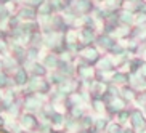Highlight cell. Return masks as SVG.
Listing matches in <instances>:
<instances>
[{
	"label": "cell",
	"instance_id": "obj_1",
	"mask_svg": "<svg viewBox=\"0 0 146 133\" xmlns=\"http://www.w3.org/2000/svg\"><path fill=\"white\" fill-rule=\"evenodd\" d=\"M0 133H7V132H3V130H0Z\"/></svg>",
	"mask_w": 146,
	"mask_h": 133
}]
</instances>
